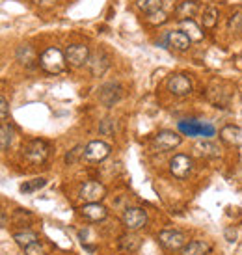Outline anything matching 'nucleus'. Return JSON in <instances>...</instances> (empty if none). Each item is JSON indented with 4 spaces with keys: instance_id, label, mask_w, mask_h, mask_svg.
Masks as SVG:
<instances>
[{
    "instance_id": "obj_1",
    "label": "nucleus",
    "mask_w": 242,
    "mask_h": 255,
    "mask_svg": "<svg viewBox=\"0 0 242 255\" xmlns=\"http://www.w3.org/2000/svg\"><path fill=\"white\" fill-rule=\"evenodd\" d=\"M65 62H67V60H65V56L62 54V50L54 49V47L47 49L41 56H39V65H41V69L43 71H47L49 75L64 73Z\"/></svg>"
},
{
    "instance_id": "obj_2",
    "label": "nucleus",
    "mask_w": 242,
    "mask_h": 255,
    "mask_svg": "<svg viewBox=\"0 0 242 255\" xmlns=\"http://www.w3.org/2000/svg\"><path fill=\"white\" fill-rule=\"evenodd\" d=\"M121 224L127 231H138L147 224V213L140 207H130L121 216Z\"/></svg>"
},
{
    "instance_id": "obj_3",
    "label": "nucleus",
    "mask_w": 242,
    "mask_h": 255,
    "mask_svg": "<svg viewBox=\"0 0 242 255\" xmlns=\"http://www.w3.org/2000/svg\"><path fill=\"white\" fill-rule=\"evenodd\" d=\"M158 242L166 250H183L186 246V235L179 229H164L158 233Z\"/></svg>"
},
{
    "instance_id": "obj_4",
    "label": "nucleus",
    "mask_w": 242,
    "mask_h": 255,
    "mask_svg": "<svg viewBox=\"0 0 242 255\" xmlns=\"http://www.w3.org/2000/svg\"><path fill=\"white\" fill-rule=\"evenodd\" d=\"M105 194H107V188L99 181H88L80 186L79 198L84 203H99L101 199L105 198Z\"/></svg>"
},
{
    "instance_id": "obj_5",
    "label": "nucleus",
    "mask_w": 242,
    "mask_h": 255,
    "mask_svg": "<svg viewBox=\"0 0 242 255\" xmlns=\"http://www.w3.org/2000/svg\"><path fill=\"white\" fill-rule=\"evenodd\" d=\"M181 142H183L181 134L173 132V130H160V132L153 138V145H155V149L160 151V153H166V151H171V149L179 147Z\"/></svg>"
},
{
    "instance_id": "obj_6",
    "label": "nucleus",
    "mask_w": 242,
    "mask_h": 255,
    "mask_svg": "<svg viewBox=\"0 0 242 255\" xmlns=\"http://www.w3.org/2000/svg\"><path fill=\"white\" fill-rule=\"evenodd\" d=\"M92 56L90 52V47H86L82 43H77V45H71L65 50V60L69 62V65L73 67H82V65L88 64V60Z\"/></svg>"
},
{
    "instance_id": "obj_7",
    "label": "nucleus",
    "mask_w": 242,
    "mask_h": 255,
    "mask_svg": "<svg viewBox=\"0 0 242 255\" xmlns=\"http://www.w3.org/2000/svg\"><path fill=\"white\" fill-rule=\"evenodd\" d=\"M49 143L43 142V140H32V142L24 147V156L28 158L30 162L34 164H41L47 160L49 156Z\"/></svg>"
},
{
    "instance_id": "obj_8",
    "label": "nucleus",
    "mask_w": 242,
    "mask_h": 255,
    "mask_svg": "<svg viewBox=\"0 0 242 255\" xmlns=\"http://www.w3.org/2000/svg\"><path fill=\"white\" fill-rule=\"evenodd\" d=\"M194 162L190 156L186 155H175L170 160V171L173 177L177 179H186L190 173H192Z\"/></svg>"
},
{
    "instance_id": "obj_9",
    "label": "nucleus",
    "mask_w": 242,
    "mask_h": 255,
    "mask_svg": "<svg viewBox=\"0 0 242 255\" xmlns=\"http://www.w3.org/2000/svg\"><path fill=\"white\" fill-rule=\"evenodd\" d=\"M88 67H90L93 77H103L105 71L110 67V58L103 49L95 50V52H92L90 60H88Z\"/></svg>"
},
{
    "instance_id": "obj_10",
    "label": "nucleus",
    "mask_w": 242,
    "mask_h": 255,
    "mask_svg": "<svg viewBox=\"0 0 242 255\" xmlns=\"http://www.w3.org/2000/svg\"><path fill=\"white\" fill-rule=\"evenodd\" d=\"M179 130L188 136H205V138L214 136L213 125L200 123V121H188V123H186V121H181V123H179Z\"/></svg>"
},
{
    "instance_id": "obj_11",
    "label": "nucleus",
    "mask_w": 242,
    "mask_h": 255,
    "mask_svg": "<svg viewBox=\"0 0 242 255\" xmlns=\"http://www.w3.org/2000/svg\"><path fill=\"white\" fill-rule=\"evenodd\" d=\"M123 95V90H121L120 84H114V82H108L99 90V101L105 105L107 108H112L121 99Z\"/></svg>"
},
{
    "instance_id": "obj_12",
    "label": "nucleus",
    "mask_w": 242,
    "mask_h": 255,
    "mask_svg": "<svg viewBox=\"0 0 242 255\" xmlns=\"http://www.w3.org/2000/svg\"><path fill=\"white\" fill-rule=\"evenodd\" d=\"M108 155H110V145L105 142H101V140H93V142H90L86 145L84 156L88 160H92V162H101V160H105Z\"/></svg>"
},
{
    "instance_id": "obj_13",
    "label": "nucleus",
    "mask_w": 242,
    "mask_h": 255,
    "mask_svg": "<svg viewBox=\"0 0 242 255\" xmlns=\"http://www.w3.org/2000/svg\"><path fill=\"white\" fill-rule=\"evenodd\" d=\"M168 90L177 97H185L192 92V82L185 75H173L168 78Z\"/></svg>"
},
{
    "instance_id": "obj_14",
    "label": "nucleus",
    "mask_w": 242,
    "mask_h": 255,
    "mask_svg": "<svg viewBox=\"0 0 242 255\" xmlns=\"http://www.w3.org/2000/svg\"><path fill=\"white\" fill-rule=\"evenodd\" d=\"M80 216L88 222H103V220L108 216V209L101 203H86L82 209H80Z\"/></svg>"
},
{
    "instance_id": "obj_15",
    "label": "nucleus",
    "mask_w": 242,
    "mask_h": 255,
    "mask_svg": "<svg viewBox=\"0 0 242 255\" xmlns=\"http://www.w3.org/2000/svg\"><path fill=\"white\" fill-rule=\"evenodd\" d=\"M118 246H120V250H123V252L134 254L136 250L142 246V239H140L138 235L132 233V231H128V233L121 235V237H120V241H118Z\"/></svg>"
},
{
    "instance_id": "obj_16",
    "label": "nucleus",
    "mask_w": 242,
    "mask_h": 255,
    "mask_svg": "<svg viewBox=\"0 0 242 255\" xmlns=\"http://www.w3.org/2000/svg\"><path fill=\"white\" fill-rule=\"evenodd\" d=\"M220 138L229 145H242V128L235 125H228L220 130Z\"/></svg>"
},
{
    "instance_id": "obj_17",
    "label": "nucleus",
    "mask_w": 242,
    "mask_h": 255,
    "mask_svg": "<svg viewBox=\"0 0 242 255\" xmlns=\"http://www.w3.org/2000/svg\"><path fill=\"white\" fill-rule=\"evenodd\" d=\"M190 37L186 36L185 32H170V36H168V43H170V47H173L175 50L179 52H185V50L190 49Z\"/></svg>"
},
{
    "instance_id": "obj_18",
    "label": "nucleus",
    "mask_w": 242,
    "mask_h": 255,
    "mask_svg": "<svg viewBox=\"0 0 242 255\" xmlns=\"http://www.w3.org/2000/svg\"><path fill=\"white\" fill-rule=\"evenodd\" d=\"M15 56H17V62H21V64L26 65V67H32L34 62H36V52H34V49L28 47V45L19 47L17 52H15Z\"/></svg>"
},
{
    "instance_id": "obj_19",
    "label": "nucleus",
    "mask_w": 242,
    "mask_h": 255,
    "mask_svg": "<svg viewBox=\"0 0 242 255\" xmlns=\"http://www.w3.org/2000/svg\"><path fill=\"white\" fill-rule=\"evenodd\" d=\"M209 244L203 241H192L188 242L185 248L181 250V255H207L209 254Z\"/></svg>"
},
{
    "instance_id": "obj_20",
    "label": "nucleus",
    "mask_w": 242,
    "mask_h": 255,
    "mask_svg": "<svg viewBox=\"0 0 242 255\" xmlns=\"http://www.w3.org/2000/svg\"><path fill=\"white\" fill-rule=\"evenodd\" d=\"M181 26H183V32H185L190 39H194V41H200L201 37H203L201 28L192 21V19H181Z\"/></svg>"
},
{
    "instance_id": "obj_21",
    "label": "nucleus",
    "mask_w": 242,
    "mask_h": 255,
    "mask_svg": "<svg viewBox=\"0 0 242 255\" xmlns=\"http://www.w3.org/2000/svg\"><path fill=\"white\" fill-rule=\"evenodd\" d=\"M13 241L17 242L22 250H26L28 246H32V244L37 242V235L32 233V231H19V233H13Z\"/></svg>"
},
{
    "instance_id": "obj_22",
    "label": "nucleus",
    "mask_w": 242,
    "mask_h": 255,
    "mask_svg": "<svg viewBox=\"0 0 242 255\" xmlns=\"http://www.w3.org/2000/svg\"><path fill=\"white\" fill-rule=\"evenodd\" d=\"M196 11H198V4H196L194 0H183V2L177 6V15L179 17H183V19L192 17Z\"/></svg>"
},
{
    "instance_id": "obj_23",
    "label": "nucleus",
    "mask_w": 242,
    "mask_h": 255,
    "mask_svg": "<svg viewBox=\"0 0 242 255\" xmlns=\"http://www.w3.org/2000/svg\"><path fill=\"white\" fill-rule=\"evenodd\" d=\"M196 149H198V153L203 156H218V153H220V149H218V145L213 142H209V140H203V142H200L198 145H196Z\"/></svg>"
},
{
    "instance_id": "obj_24",
    "label": "nucleus",
    "mask_w": 242,
    "mask_h": 255,
    "mask_svg": "<svg viewBox=\"0 0 242 255\" xmlns=\"http://www.w3.org/2000/svg\"><path fill=\"white\" fill-rule=\"evenodd\" d=\"M201 19H203V26H205V28H214L216 22H218V9L214 6H209L205 11H203V17H201Z\"/></svg>"
},
{
    "instance_id": "obj_25",
    "label": "nucleus",
    "mask_w": 242,
    "mask_h": 255,
    "mask_svg": "<svg viewBox=\"0 0 242 255\" xmlns=\"http://www.w3.org/2000/svg\"><path fill=\"white\" fill-rule=\"evenodd\" d=\"M43 186H47V179H32V181H28V183L21 184V192H24V194H34V192L41 190Z\"/></svg>"
},
{
    "instance_id": "obj_26",
    "label": "nucleus",
    "mask_w": 242,
    "mask_h": 255,
    "mask_svg": "<svg viewBox=\"0 0 242 255\" xmlns=\"http://www.w3.org/2000/svg\"><path fill=\"white\" fill-rule=\"evenodd\" d=\"M138 7L145 11L147 15L155 13V11H160L162 7V0H138Z\"/></svg>"
},
{
    "instance_id": "obj_27",
    "label": "nucleus",
    "mask_w": 242,
    "mask_h": 255,
    "mask_svg": "<svg viewBox=\"0 0 242 255\" xmlns=\"http://www.w3.org/2000/svg\"><path fill=\"white\" fill-rule=\"evenodd\" d=\"M229 30L231 32H241L242 30V7H237L233 15L229 17Z\"/></svg>"
},
{
    "instance_id": "obj_28",
    "label": "nucleus",
    "mask_w": 242,
    "mask_h": 255,
    "mask_svg": "<svg viewBox=\"0 0 242 255\" xmlns=\"http://www.w3.org/2000/svg\"><path fill=\"white\" fill-rule=\"evenodd\" d=\"M84 153H86V147H82V145H77V147H73L71 151L65 155V158H64L65 164H69V166H71V164H77V162H79V158L84 155Z\"/></svg>"
},
{
    "instance_id": "obj_29",
    "label": "nucleus",
    "mask_w": 242,
    "mask_h": 255,
    "mask_svg": "<svg viewBox=\"0 0 242 255\" xmlns=\"http://www.w3.org/2000/svg\"><path fill=\"white\" fill-rule=\"evenodd\" d=\"M0 142H2V151H7L9 149V143H11V130L6 123H2L0 127Z\"/></svg>"
},
{
    "instance_id": "obj_30",
    "label": "nucleus",
    "mask_w": 242,
    "mask_h": 255,
    "mask_svg": "<svg viewBox=\"0 0 242 255\" xmlns=\"http://www.w3.org/2000/svg\"><path fill=\"white\" fill-rule=\"evenodd\" d=\"M99 132L101 134H105V136H112L116 132V121L110 120V118H107L105 121H101Z\"/></svg>"
},
{
    "instance_id": "obj_31",
    "label": "nucleus",
    "mask_w": 242,
    "mask_h": 255,
    "mask_svg": "<svg viewBox=\"0 0 242 255\" xmlns=\"http://www.w3.org/2000/svg\"><path fill=\"white\" fill-rule=\"evenodd\" d=\"M147 21H149L151 24H155V26H157V24H162V22L168 21V17H166V13H164L162 9H160V11H155V13H151L149 17H147Z\"/></svg>"
},
{
    "instance_id": "obj_32",
    "label": "nucleus",
    "mask_w": 242,
    "mask_h": 255,
    "mask_svg": "<svg viewBox=\"0 0 242 255\" xmlns=\"http://www.w3.org/2000/svg\"><path fill=\"white\" fill-rule=\"evenodd\" d=\"M24 255H47L45 254V248H43L39 242H36V244H32V246H28V248L24 250Z\"/></svg>"
},
{
    "instance_id": "obj_33",
    "label": "nucleus",
    "mask_w": 242,
    "mask_h": 255,
    "mask_svg": "<svg viewBox=\"0 0 242 255\" xmlns=\"http://www.w3.org/2000/svg\"><path fill=\"white\" fill-rule=\"evenodd\" d=\"M0 118H2V123L7 118V101L4 97H0Z\"/></svg>"
},
{
    "instance_id": "obj_34",
    "label": "nucleus",
    "mask_w": 242,
    "mask_h": 255,
    "mask_svg": "<svg viewBox=\"0 0 242 255\" xmlns=\"http://www.w3.org/2000/svg\"><path fill=\"white\" fill-rule=\"evenodd\" d=\"M224 235H226V239H228L229 242H233V241L237 239V231H235V229H231V227H228V229H226V233H224Z\"/></svg>"
},
{
    "instance_id": "obj_35",
    "label": "nucleus",
    "mask_w": 242,
    "mask_h": 255,
    "mask_svg": "<svg viewBox=\"0 0 242 255\" xmlns=\"http://www.w3.org/2000/svg\"><path fill=\"white\" fill-rule=\"evenodd\" d=\"M37 6H52L56 0H34Z\"/></svg>"
}]
</instances>
